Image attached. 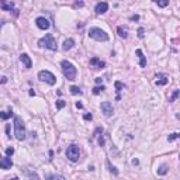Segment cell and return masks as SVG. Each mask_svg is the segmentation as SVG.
Wrapping results in <instances>:
<instances>
[{
	"instance_id": "32",
	"label": "cell",
	"mask_w": 180,
	"mask_h": 180,
	"mask_svg": "<svg viewBox=\"0 0 180 180\" xmlns=\"http://www.w3.org/2000/svg\"><path fill=\"white\" fill-rule=\"evenodd\" d=\"M130 20H131V21H138V20H139V16H137V14H135V16L131 17Z\"/></svg>"
},
{
	"instance_id": "3",
	"label": "cell",
	"mask_w": 180,
	"mask_h": 180,
	"mask_svg": "<svg viewBox=\"0 0 180 180\" xmlns=\"http://www.w3.org/2000/svg\"><path fill=\"white\" fill-rule=\"evenodd\" d=\"M38 45L40 47H44L47 49H51V51H57L58 49V45H57V40L53 37L52 34H47L45 37H42L40 41H38Z\"/></svg>"
},
{
	"instance_id": "9",
	"label": "cell",
	"mask_w": 180,
	"mask_h": 180,
	"mask_svg": "<svg viewBox=\"0 0 180 180\" xmlns=\"http://www.w3.org/2000/svg\"><path fill=\"white\" fill-rule=\"evenodd\" d=\"M107 10H108V3L107 2H100V3H97L96 7H94V13L96 14H104Z\"/></svg>"
},
{
	"instance_id": "29",
	"label": "cell",
	"mask_w": 180,
	"mask_h": 180,
	"mask_svg": "<svg viewBox=\"0 0 180 180\" xmlns=\"http://www.w3.org/2000/svg\"><path fill=\"white\" fill-rule=\"evenodd\" d=\"M143 37H145V30L141 27V28H138V38H141V40H142Z\"/></svg>"
},
{
	"instance_id": "16",
	"label": "cell",
	"mask_w": 180,
	"mask_h": 180,
	"mask_svg": "<svg viewBox=\"0 0 180 180\" xmlns=\"http://www.w3.org/2000/svg\"><path fill=\"white\" fill-rule=\"evenodd\" d=\"M117 33H118V35H120L121 38H124V40L128 37V28L125 25H120V27H118V28H117Z\"/></svg>"
},
{
	"instance_id": "27",
	"label": "cell",
	"mask_w": 180,
	"mask_h": 180,
	"mask_svg": "<svg viewBox=\"0 0 180 180\" xmlns=\"http://www.w3.org/2000/svg\"><path fill=\"white\" fill-rule=\"evenodd\" d=\"M47 179H61V180H64L65 177H64V176H61V174H48Z\"/></svg>"
},
{
	"instance_id": "25",
	"label": "cell",
	"mask_w": 180,
	"mask_h": 180,
	"mask_svg": "<svg viewBox=\"0 0 180 180\" xmlns=\"http://www.w3.org/2000/svg\"><path fill=\"white\" fill-rule=\"evenodd\" d=\"M104 89H106V87H104V86H96V87H94V89H93V94H100V93H101V92H103Z\"/></svg>"
},
{
	"instance_id": "34",
	"label": "cell",
	"mask_w": 180,
	"mask_h": 180,
	"mask_svg": "<svg viewBox=\"0 0 180 180\" xmlns=\"http://www.w3.org/2000/svg\"><path fill=\"white\" fill-rule=\"evenodd\" d=\"M76 107H77V108H83V104L77 101V103H76Z\"/></svg>"
},
{
	"instance_id": "24",
	"label": "cell",
	"mask_w": 180,
	"mask_h": 180,
	"mask_svg": "<svg viewBox=\"0 0 180 180\" xmlns=\"http://www.w3.org/2000/svg\"><path fill=\"white\" fill-rule=\"evenodd\" d=\"M177 97H180V90H176V92H173V94L169 97V101H174Z\"/></svg>"
},
{
	"instance_id": "22",
	"label": "cell",
	"mask_w": 180,
	"mask_h": 180,
	"mask_svg": "<svg viewBox=\"0 0 180 180\" xmlns=\"http://www.w3.org/2000/svg\"><path fill=\"white\" fill-rule=\"evenodd\" d=\"M70 93L72 94H83V92H82V90H80V87H77V86H72L70 87Z\"/></svg>"
},
{
	"instance_id": "19",
	"label": "cell",
	"mask_w": 180,
	"mask_h": 180,
	"mask_svg": "<svg viewBox=\"0 0 180 180\" xmlns=\"http://www.w3.org/2000/svg\"><path fill=\"white\" fill-rule=\"evenodd\" d=\"M167 172H169V166H167V165H160L159 169H158V174H159V176H165Z\"/></svg>"
},
{
	"instance_id": "30",
	"label": "cell",
	"mask_w": 180,
	"mask_h": 180,
	"mask_svg": "<svg viewBox=\"0 0 180 180\" xmlns=\"http://www.w3.org/2000/svg\"><path fill=\"white\" fill-rule=\"evenodd\" d=\"M14 154V148H11V147H9L6 149V155H9V156H11V155Z\"/></svg>"
},
{
	"instance_id": "17",
	"label": "cell",
	"mask_w": 180,
	"mask_h": 180,
	"mask_svg": "<svg viewBox=\"0 0 180 180\" xmlns=\"http://www.w3.org/2000/svg\"><path fill=\"white\" fill-rule=\"evenodd\" d=\"M73 45H75V41L72 40V38H68L66 41H65L64 42V51H69V49H72V48H73Z\"/></svg>"
},
{
	"instance_id": "10",
	"label": "cell",
	"mask_w": 180,
	"mask_h": 180,
	"mask_svg": "<svg viewBox=\"0 0 180 180\" xmlns=\"http://www.w3.org/2000/svg\"><path fill=\"white\" fill-rule=\"evenodd\" d=\"M35 24L40 30H48L49 28V21L45 18V17H38L37 20H35Z\"/></svg>"
},
{
	"instance_id": "5",
	"label": "cell",
	"mask_w": 180,
	"mask_h": 180,
	"mask_svg": "<svg viewBox=\"0 0 180 180\" xmlns=\"http://www.w3.org/2000/svg\"><path fill=\"white\" fill-rule=\"evenodd\" d=\"M66 158L70 160V162H77L80 158V149L77 145H75V143H72V145H69L66 149Z\"/></svg>"
},
{
	"instance_id": "23",
	"label": "cell",
	"mask_w": 180,
	"mask_h": 180,
	"mask_svg": "<svg viewBox=\"0 0 180 180\" xmlns=\"http://www.w3.org/2000/svg\"><path fill=\"white\" fill-rule=\"evenodd\" d=\"M106 163H107V166H108V170H110L111 173H114V174H115V176H117V174H118V170H117V167H114L113 165L110 163V160H107Z\"/></svg>"
},
{
	"instance_id": "12",
	"label": "cell",
	"mask_w": 180,
	"mask_h": 180,
	"mask_svg": "<svg viewBox=\"0 0 180 180\" xmlns=\"http://www.w3.org/2000/svg\"><path fill=\"white\" fill-rule=\"evenodd\" d=\"M20 61H21V64H23L27 69H30V68L33 66V61H31V58L28 57L27 53H21V55H20Z\"/></svg>"
},
{
	"instance_id": "4",
	"label": "cell",
	"mask_w": 180,
	"mask_h": 180,
	"mask_svg": "<svg viewBox=\"0 0 180 180\" xmlns=\"http://www.w3.org/2000/svg\"><path fill=\"white\" fill-rule=\"evenodd\" d=\"M89 37L92 40L96 41H108V34L106 31H103L101 28H97V27H93L89 30Z\"/></svg>"
},
{
	"instance_id": "35",
	"label": "cell",
	"mask_w": 180,
	"mask_h": 180,
	"mask_svg": "<svg viewBox=\"0 0 180 180\" xmlns=\"http://www.w3.org/2000/svg\"><path fill=\"white\" fill-rule=\"evenodd\" d=\"M96 83H97V84H100V83H101V77H97V79H96Z\"/></svg>"
},
{
	"instance_id": "39",
	"label": "cell",
	"mask_w": 180,
	"mask_h": 180,
	"mask_svg": "<svg viewBox=\"0 0 180 180\" xmlns=\"http://www.w3.org/2000/svg\"><path fill=\"white\" fill-rule=\"evenodd\" d=\"M179 159H180V155H179Z\"/></svg>"
},
{
	"instance_id": "6",
	"label": "cell",
	"mask_w": 180,
	"mask_h": 180,
	"mask_svg": "<svg viewBox=\"0 0 180 180\" xmlns=\"http://www.w3.org/2000/svg\"><path fill=\"white\" fill-rule=\"evenodd\" d=\"M38 79L41 82H45V83L51 84V86H53V84L57 83V77L53 76L49 70H41L40 73H38Z\"/></svg>"
},
{
	"instance_id": "11",
	"label": "cell",
	"mask_w": 180,
	"mask_h": 180,
	"mask_svg": "<svg viewBox=\"0 0 180 180\" xmlns=\"http://www.w3.org/2000/svg\"><path fill=\"white\" fill-rule=\"evenodd\" d=\"M90 65H92V68H94V69H103V68L106 66V62L99 59L97 57H93L90 59Z\"/></svg>"
},
{
	"instance_id": "13",
	"label": "cell",
	"mask_w": 180,
	"mask_h": 180,
	"mask_svg": "<svg viewBox=\"0 0 180 180\" xmlns=\"http://www.w3.org/2000/svg\"><path fill=\"white\" fill-rule=\"evenodd\" d=\"M155 83H156V86H165V84L169 83V77L166 75H158Z\"/></svg>"
},
{
	"instance_id": "28",
	"label": "cell",
	"mask_w": 180,
	"mask_h": 180,
	"mask_svg": "<svg viewBox=\"0 0 180 180\" xmlns=\"http://www.w3.org/2000/svg\"><path fill=\"white\" fill-rule=\"evenodd\" d=\"M114 84H115V89H117V93H120L121 90H123V87H124V84H123V83H121V82H115V83H114Z\"/></svg>"
},
{
	"instance_id": "26",
	"label": "cell",
	"mask_w": 180,
	"mask_h": 180,
	"mask_svg": "<svg viewBox=\"0 0 180 180\" xmlns=\"http://www.w3.org/2000/svg\"><path fill=\"white\" fill-rule=\"evenodd\" d=\"M65 106H66V103H65L64 100H57V110H61V108H64Z\"/></svg>"
},
{
	"instance_id": "36",
	"label": "cell",
	"mask_w": 180,
	"mask_h": 180,
	"mask_svg": "<svg viewBox=\"0 0 180 180\" xmlns=\"http://www.w3.org/2000/svg\"><path fill=\"white\" fill-rule=\"evenodd\" d=\"M6 82H7V77L3 76V77H2V83H6Z\"/></svg>"
},
{
	"instance_id": "8",
	"label": "cell",
	"mask_w": 180,
	"mask_h": 180,
	"mask_svg": "<svg viewBox=\"0 0 180 180\" xmlns=\"http://www.w3.org/2000/svg\"><path fill=\"white\" fill-rule=\"evenodd\" d=\"M11 166H13V162H11L10 156L9 155H6V156L2 158V160H0V167L3 170H9L11 169Z\"/></svg>"
},
{
	"instance_id": "38",
	"label": "cell",
	"mask_w": 180,
	"mask_h": 180,
	"mask_svg": "<svg viewBox=\"0 0 180 180\" xmlns=\"http://www.w3.org/2000/svg\"><path fill=\"white\" fill-rule=\"evenodd\" d=\"M30 96H35V92H34V90H30Z\"/></svg>"
},
{
	"instance_id": "18",
	"label": "cell",
	"mask_w": 180,
	"mask_h": 180,
	"mask_svg": "<svg viewBox=\"0 0 180 180\" xmlns=\"http://www.w3.org/2000/svg\"><path fill=\"white\" fill-rule=\"evenodd\" d=\"M11 115H14V114H13V110H11V107L9 108V111H2V113H0V117H2V120H4V121H6L7 118H10Z\"/></svg>"
},
{
	"instance_id": "1",
	"label": "cell",
	"mask_w": 180,
	"mask_h": 180,
	"mask_svg": "<svg viewBox=\"0 0 180 180\" xmlns=\"http://www.w3.org/2000/svg\"><path fill=\"white\" fill-rule=\"evenodd\" d=\"M14 135L18 141H24L27 138V132H25V125H24L21 117L14 115Z\"/></svg>"
},
{
	"instance_id": "37",
	"label": "cell",
	"mask_w": 180,
	"mask_h": 180,
	"mask_svg": "<svg viewBox=\"0 0 180 180\" xmlns=\"http://www.w3.org/2000/svg\"><path fill=\"white\" fill-rule=\"evenodd\" d=\"M138 163H139V162H138V159H134L132 160V165H138Z\"/></svg>"
},
{
	"instance_id": "14",
	"label": "cell",
	"mask_w": 180,
	"mask_h": 180,
	"mask_svg": "<svg viewBox=\"0 0 180 180\" xmlns=\"http://www.w3.org/2000/svg\"><path fill=\"white\" fill-rule=\"evenodd\" d=\"M137 55H138V58H139V66L145 68L147 66V58H145V55H143L142 49H137Z\"/></svg>"
},
{
	"instance_id": "33",
	"label": "cell",
	"mask_w": 180,
	"mask_h": 180,
	"mask_svg": "<svg viewBox=\"0 0 180 180\" xmlns=\"http://www.w3.org/2000/svg\"><path fill=\"white\" fill-rule=\"evenodd\" d=\"M6 132H7V137L10 138V127H9V125L6 127Z\"/></svg>"
},
{
	"instance_id": "31",
	"label": "cell",
	"mask_w": 180,
	"mask_h": 180,
	"mask_svg": "<svg viewBox=\"0 0 180 180\" xmlns=\"http://www.w3.org/2000/svg\"><path fill=\"white\" fill-rule=\"evenodd\" d=\"M83 118H84L86 121H89V120H92V118H93V115H92V114H84Z\"/></svg>"
},
{
	"instance_id": "7",
	"label": "cell",
	"mask_w": 180,
	"mask_h": 180,
	"mask_svg": "<svg viewBox=\"0 0 180 180\" xmlns=\"http://www.w3.org/2000/svg\"><path fill=\"white\" fill-rule=\"evenodd\" d=\"M100 108H101V113H103L106 117H111L114 113L113 104H111L110 101H103V103L100 104Z\"/></svg>"
},
{
	"instance_id": "21",
	"label": "cell",
	"mask_w": 180,
	"mask_h": 180,
	"mask_svg": "<svg viewBox=\"0 0 180 180\" xmlns=\"http://www.w3.org/2000/svg\"><path fill=\"white\" fill-rule=\"evenodd\" d=\"M155 3L158 4L159 7H166V6H169V0H155Z\"/></svg>"
},
{
	"instance_id": "15",
	"label": "cell",
	"mask_w": 180,
	"mask_h": 180,
	"mask_svg": "<svg viewBox=\"0 0 180 180\" xmlns=\"http://www.w3.org/2000/svg\"><path fill=\"white\" fill-rule=\"evenodd\" d=\"M2 10L3 11H11L14 10V4L7 2V0H2Z\"/></svg>"
},
{
	"instance_id": "20",
	"label": "cell",
	"mask_w": 180,
	"mask_h": 180,
	"mask_svg": "<svg viewBox=\"0 0 180 180\" xmlns=\"http://www.w3.org/2000/svg\"><path fill=\"white\" fill-rule=\"evenodd\" d=\"M174 139H180V132H173L167 137V141H169V142H173Z\"/></svg>"
},
{
	"instance_id": "2",
	"label": "cell",
	"mask_w": 180,
	"mask_h": 180,
	"mask_svg": "<svg viewBox=\"0 0 180 180\" xmlns=\"http://www.w3.org/2000/svg\"><path fill=\"white\" fill-rule=\"evenodd\" d=\"M61 66H62V72H64V76L66 77L68 80H75V79H76L77 69L75 68V65L72 64V62H69V61L65 59V61H62Z\"/></svg>"
}]
</instances>
